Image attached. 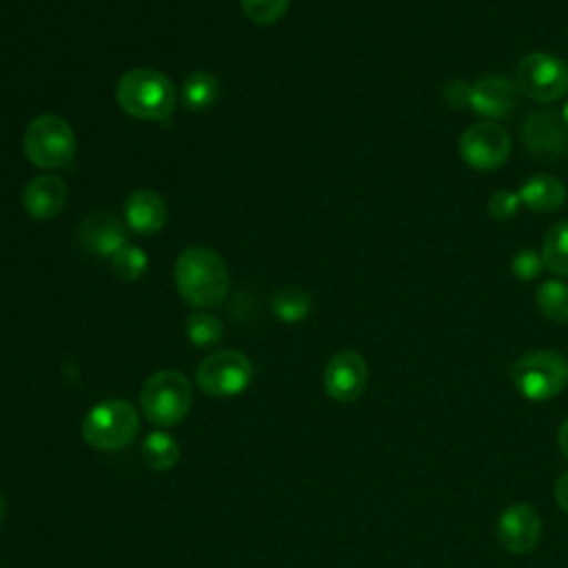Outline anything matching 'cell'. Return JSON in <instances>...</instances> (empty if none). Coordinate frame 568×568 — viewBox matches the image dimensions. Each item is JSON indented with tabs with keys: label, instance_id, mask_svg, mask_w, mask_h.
<instances>
[{
	"label": "cell",
	"instance_id": "obj_1",
	"mask_svg": "<svg viewBox=\"0 0 568 568\" xmlns=\"http://www.w3.org/2000/svg\"><path fill=\"white\" fill-rule=\"evenodd\" d=\"M175 286L186 304L211 308L229 293V268L213 248L189 246L175 260Z\"/></svg>",
	"mask_w": 568,
	"mask_h": 568
},
{
	"label": "cell",
	"instance_id": "obj_2",
	"mask_svg": "<svg viewBox=\"0 0 568 568\" xmlns=\"http://www.w3.org/2000/svg\"><path fill=\"white\" fill-rule=\"evenodd\" d=\"M118 104L138 120H164L175 109V87L173 82L149 67H138L126 71L115 87Z\"/></svg>",
	"mask_w": 568,
	"mask_h": 568
},
{
	"label": "cell",
	"instance_id": "obj_3",
	"mask_svg": "<svg viewBox=\"0 0 568 568\" xmlns=\"http://www.w3.org/2000/svg\"><path fill=\"white\" fill-rule=\"evenodd\" d=\"M140 430V415L131 402L113 397L95 404L82 419V439L98 450H122Z\"/></svg>",
	"mask_w": 568,
	"mask_h": 568
},
{
	"label": "cell",
	"instance_id": "obj_4",
	"mask_svg": "<svg viewBox=\"0 0 568 568\" xmlns=\"http://www.w3.org/2000/svg\"><path fill=\"white\" fill-rule=\"evenodd\" d=\"M193 404L191 382L173 368H164L146 377L140 390V406L144 417L155 426L180 424Z\"/></svg>",
	"mask_w": 568,
	"mask_h": 568
},
{
	"label": "cell",
	"instance_id": "obj_5",
	"mask_svg": "<svg viewBox=\"0 0 568 568\" xmlns=\"http://www.w3.org/2000/svg\"><path fill=\"white\" fill-rule=\"evenodd\" d=\"M75 146L71 124L55 113H42L24 129L22 151L27 160L40 169L69 166L75 155Z\"/></svg>",
	"mask_w": 568,
	"mask_h": 568
},
{
	"label": "cell",
	"instance_id": "obj_6",
	"mask_svg": "<svg viewBox=\"0 0 568 568\" xmlns=\"http://www.w3.org/2000/svg\"><path fill=\"white\" fill-rule=\"evenodd\" d=\"M510 379L530 402L557 397L568 386V359L557 351H532L513 364Z\"/></svg>",
	"mask_w": 568,
	"mask_h": 568
},
{
	"label": "cell",
	"instance_id": "obj_7",
	"mask_svg": "<svg viewBox=\"0 0 568 568\" xmlns=\"http://www.w3.org/2000/svg\"><path fill=\"white\" fill-rule=\"evenodd\" d=\"M515 84L535 102L559 100L568 93V64L552 53H528L517 64Z\"/></svg>",
	"mask_w": 568,
	"mask_h": 568
},
{
	"label": "cell",
	"instance_id": "obj_8",
	"mask_svg": "<svg viewBox=\"0 0 568 568\" xmlns=\"http://www.w3.org/2000/svg\"><path fill=\"white\" fill-rule=\"evenodd\" d=\"M253 379V364L240 351L226 348L204 357L195 371L200 390L211 397H233L246 390Z\"/></svg>",
	"mask_w": 568,
	"mask_h": 568
},
{
	"label": "cell",
	"instance_id": "obj_9",
	"mask_svg": "<svg viewBox=\"0 0 568 568\" xmlns=\"http://www.w3.org/2000/svg\"><path fill=\"white\" fill-rule=\"evenodd\" d=\"M459 158L475 171H495L510 155V135L497 122L484 120L468 126L459 138Z\"/></svg>",
	"mask_w": 568,
	"mask_h": 568
},
{
	"label": "cell",
	"instance_id": "obj_10",
	"mask_svg": "<svg viewBox=\"0 0 568 568\" xmlns=\"http://www.w3.org/2000/svg\"><path fill=\"white\" fill-rule=\"evenodd\" d=\"M322 384L326 395L339 404H351L359 399L368 384L366 359L357 351L335 353L324 366Z\"/></svg>",
	"mask_w": 568,
	"mask_h": 568
},
{
	"label": "cell",
	"instance_id": "obj_11",
	"mask_svg": "<svg viewBox=\"0 0 568 568\" xmlns=\"http://www.w3.org/2000/svg\"><path fill=\"white\" fill-rule=\"evenodd\" d=\"M495 532L506 552L528 555L539 546L544 524L530 504H513L499 515Z\"/></svg>",
	"mask_w": 568,
	"mask_h": 568
},
{
	"label": "cell",
	"instance_id": "obj_12",
	"mask_svg": "<svg viewBox=\"0 0 568 568\" xmlns=\"http://www.w3.org/2000/svg\"><path fill=\"white\" fill-rule=\"evenodd\" d=\"M521 144L539 160H557L568 153V126L561 115L537 111L521 124Z\"/></svg>",
	"mask_w": 568,
	"mask_h": 568
},
{
	"label": "cell",
	"instance_id": "obj_13",
	"mask_svg": "<svg viewBox=\"0 0 568 568\" xmlns=\"http://www.w3.org/2000/svg\"><path fill=\"white\" fill-rule=\"evenodd\" d=\"M126 226L109 211H95L78 229L80 244L95 257L111 260L122 246H126Z\"/></svg>",
	"mask_w": 568,
	"mask_h": 568
},
{
	"label": "cell",
	"instance_id": "obj_14",
	"mask_svg": "<svg viewBox=\"0 0 568 568\" xmlns=\"http://www.w3.org/2000/svg\"><path fill=\"white\" fill-rule=\"evenodd\" d=\"M517 106V87L506 75H486L473 84L470 109L481 118L497 122L513 113Z\"/></svg>",
	"mask_w": 568,
	"mask_h": 568
},
{
	"label": "cell",
	"instance_id": "obj_15",
	"mask_svg": "<svg viewBox=\"0 0 568 568\" xmlns=\"http://www.w3.org/2000/svg\"><path fill=\"white\" fill-rule=\"evenodd\" d=\"M67 204V186L58 175L42 173L22 189V206L36 220H53Z\"/></svg>",
	"mask_w": 568,
	"mask_h": 568
},
{
	"label": "cell",
	"instance_id": "obj_16",
	"mask_svg": "<svg viewBox=\"0 0 568 568\" xmlns=\"http://www.w3.org/2000/svg\"><path fill=\"white\" fill-rule=\"evenodd\" d=\"M124 220L140 235L158 233L166 222L164 200L151 189H138L124 202Z\"/></svg>",
	"mask_w": 568,
	"mask_h": 568
},
{
	"label": "cell",
	"instance_id": "obj_17",
	"mask_svg": "<svg viewBox=\"0 0 568 568\" xmlns=\"http://www.w3.org/2000/svg\"><path fill=\"white\" fill-rule=\"evenodd\" d=\"M517 195L526 209L537 213H550L564 206L566 186L559 178L550 173H535L521 182Z\"/></svg>",
	"mask_w": 568,
	"mask_h": 568
},
{
	"label": "cell",
	"instance_id": "obj_18",
	"mask_svg": "<svg viewBox=\"0 0 568 568\" xmlns=\"http://www.w3.org/2000/svg\"><path fill=\"white\" fill-rule=\"evenodd\" d=\"M180 444L173 435L164 433V430H155L151 435H146L144 444H142V459L146 462L149 468L164 473L171 470L178 462H180Z\"/></svg>",
	"mask_w": 568,
	"mask_h": 568
},
{
	"label": "cell",
	"instance_id": "obj_19",
	"mask_svg": "<svg viewBox=\"0 0 568 568\" xmlns=\"http://www.w3.org/2000/svg\"><path fill=\"white\" fill-rule=\"evenodd\" d=\"M220 95V82L213 73L206 71H195L191 73L184 84H182V104L189 111H204L209 109Z\"/></svg>",
	"mask_w": 568,
	"mask_h": 568
},
{
	"label": "cell",
	"instance_id": "obj_20",
	"mask_svg": "<svg viewBox=\"0 0 568 568\" xmlns=\"http://www.w3.org/2000/svg\"><path fill=\"white\" fill-rule=\"evenodd\" d=\"M271 308L282 322L297 324L304 317H308L313 308V300L302 286H282L273 293Z\"/></svg>",
	"mask_w": 568,
	"mask_h": 568
},
{
	"label": "cell",
	"instance_id": "obj_21",
	"mask_svg": "<svg viewBox=\"0 0 568 568\" xmlns=\"http://www.w3.org/2000/svg\"><path fill=\"white\" fill-rule=\"evenodd\" d=\"M537 311L550 322H568V284L561 280H546L535 295Z\"/></svg>",
	"mask_w": 568,
	"mask_h": 568
},
{
	"label": "cell",
	"instance_id": "obj_22",
	"mask_svg": "<svg viewBox=\"0 0 568 568\" xmlns=\"http://www.w3.org/2000/svg\"><path fill=\"white\" fill-rule=\"evenodd\" d=\"M541 257L552 273L568 275V220H561L548 229Z\"/></svg>",
	"mask_w": 568,
	"mask_h": 568
},
{
	"label": "cell",
	"instance_id": "obj_23",
	"mask_svg": "<svg viewBox=\"0 0 568 568\" xmlns=\"http://www.w3.org/2000/svg\"><path fill=\"white\" fill-rule=\"evenodd\" d=\"M222 322L206 311H193L186 317V337L197 348L215 346L222 339Z\"/></svg>",
	"mask_w": 568,
	"mask_h": 568
},
{
	"label": "cell",
	"instance_id": "obj_24",
	"mask_svg": "<svg viewBox=\"0 0 568 568\" xmlns=\"http://www.w3.org/2000/svg\"><path fill=\"white\" fill-rule=\"evenodd\" d=\"M111 266H113V273L122 282H135L144 275V271L149 266V260H146V253L140 246L126 244L111 257Z\"/></svg>",
	"mask_w": 568,
	"mask_h": 568
},
{
	"label": "cell",
	"instance_id": "obj_25",
	"mask_svg": "<svg viewBox=\"0 0 568 568\" xmlns=\"http://www.w3.org/2000/svg\"><path fill=\"white\" fill-rule=\"evenodd\" d=\"M240 2H242V11L246 13L248 20L266 27V24L277 22L286 13L291 0H240Z\"/></svg>",
	"mask_w": 568,
	"mask_h": 568
},
{
	"label": "cell",
	"instance_id": "obj_26",
	"mask_svg": "<svg viewBox=\"0 0 568 568\" xmlns=\"http://www.w3.org/2000/svg\"><path fill=\"white\" fill-rule=\"evenodd\" d=\"M544 268H546L544 257H541V253H537L535 248H521V251H517V253L513 255V260H510V271H513V275H515L517 280H521V282H532V280H537Z\"/></svg>",
	"mask_w": 568,
	"mask_h": 568
},
{
	"label": "cell",
	"instance_id": "obj_27",
	"mask_svg": "<svg viewBox=\"0 0 568 568\" xmlns=\"http://www.w3.org/2000/svg\"><path fill=\"white\" fill-rule=\"evenodd\" d=\"M519 206H521L519 195L515 191H508V189H499L488 197V213L497 222L510 220L519 211Z\"/></svg>",
	"mask_w": 568,
	"mask_h": 568
},
{
	"label": "cell",
	"instance_id": "obj_28",
	"mask_svg": "<svg viewBox=\"0 0 568 568\" xmlns=\"http://www.w3.org/2000/svg\"><path fill=\"white\" fill-rule=\"evenodd\" d=\"M442 98L450 109H466L470 106V98H473V84H468L466 80L453 78L442 87Z\"/></svg>",
	"mask_w": 568,
	"mask_h": 568
},
{
	"label": "cell",
	"instance_id": "obj_29",
	"mask_svg": "<svg viewBox=\"0 0 568 568\" xmlns=\"http://www.w3.org/2000/svg\"><path fill=\"white\" fill-rule=\"evenodd\" d=\"M555 499H557V506L568 513V470L561 473L555 481Z\"/></svg>",
	"mask_w": 568,
	"mask_h": 568
},
{
	"label": "cell",
	"instance_id": "obj_30",
	"mask_svg": "<svg viewBox=\"0 0 568 568\" xmlns=\"http://www.w3.org/2000/svg\"><path fill=\"white\" fill-rule=\"evenodd\" d=\"M557 444H559V450L561 455L568 459V417L561 422L559 426V433H557Z\"/></svg>",
	"mask_w": 568,
	"mask_h": 568
},
{
	"label": "cell",
	"instance_id": "obj_31",
	"mask_svg": "<svg viewBox=\"0 0 568 568\" xmlns=\"http://www.w3.org/2000/svg\"><path fill=\"white\" fill-rule=\"evenodd\" d=\"M2 519H4V495L0 490V524H2Z\"/></svg>",
	"mask_w": 568,
	"mask_h": 568
},
{
	"label": "cell",
	"instance_id": "obj_32",
	"mask_svg": "<svg viewBox=\"0 0 568 568\" xmlns=\"http://www.w3.org/2000/svg\"><path fill=\"white\" fill-rule=\"evenodd\" d=\"M561 120H564V124L568 126V102H566L564 109H561Z\"/></svg>",
	"mask_w": 568,
	"mask_h": 568
}]
</instances>
